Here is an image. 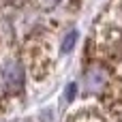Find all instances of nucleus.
Instances as JSON below:
<instances>
[{
  "mask_svg": "<svg viewBox=\"0 0 122 122\" xmlns=\"http://www.w3.org/2000/svg\"><path fill=\"white\" fill-rule=\"evenodd\" d=\"M2 81L11 90H19L24 86V66L17 60H9L2 66Z\"/></svg>",
  "mask_w": 122,
  "mask_h": 122,
  "instance_id": "obj_1",
  "label": "nucleus"
},
{
  "mask_svg": "<svg viewBox=\"0 0 122 122\" xmlns=\"http://www.w3.org/2000/svg\"><path fill=\"white\" fill-rule=\"evenodd\" d=\"M84 84L88 92H99L105 84H107V71L101 66H92L86 75H84Z\"/></svg>",
  "mask_w": 122,
  "mask_h": 122,
  "instance_id": "obj_2",
  "label": "nucleus"
},
{
  "mask_svg": "<svg viewBox=\"0 0 122 122\" xmlns=\"http://www.w3.org/2000/svg\"><path fill=\"white\" fill-rule=\"evenodd\" d=\"M75 43H77V30H69V32H66V36L62 39L60 51H62V54H69V51H73Z\"/></svg>",
  "mask_w": 122,
  "mask_h": 122,
  "instance_id": "obj_3",
  "label": "nucleus"
},
{
  "mask_svg": "<svg viewBox=\"0 0 122 122\" xmlns=\"http://www.w3.org/2000/svg\"><path fill=\"white\" fill-rule=\"evenodd\" d=\"M75 92H77V86L75 84H69V88H66V101H73V97H75Z\"/></svg>",
  "mask_w": 122,
  "mask_h": 122,
  "instance_id": "obj_4",
  "label": "nucleus"
}]
</instances>
